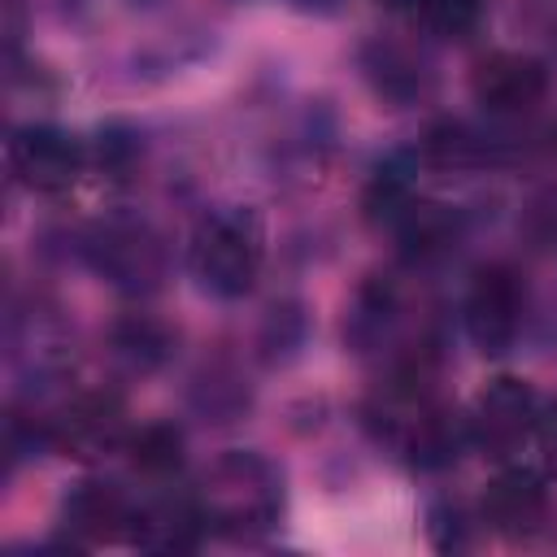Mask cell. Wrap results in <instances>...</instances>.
Masks as SVG:
<instances>
[{
    "label": "cell",
    "mask_w": 557,
    "mask_h": 557,
    "mask_svg": "<svg viewBox=\"0 0 557 557\" xmlns=\"http://www.w3.org/2000/svg\"><path fill=\"white\" fill-rule=\"evenodd\" d=\"M535 444H540L544 474H553V479H557V400L540 409V418H535Z\"/></svg>",
    "instance_id": "19"
},
{
    "label": "cell",
    "mask_w": 557,
    "mask_h": 557,
    "mask_svg": "<svg viewBox=\"0 0 557 557\" xmlns=\"http://www.w3.org/2000/svg\"><path fill=\"white\" fill-rule=\"evenodd\" d=\"M170 348H174V335L148 313H131L113 326V352L135 370H157L170 357Z\"/></svg>",
    "instance_id": "14"
},
{
    "label": "cell",
    "mask_w": 557,
    "mask_h": 557,
    "mask_svg": "<svg viewBox=\"0 0 557 557\" xmlns=\"http://www.w3.org/2000/svg\"><path fill=\"white\" fill-rule=\"evenodd\" d=\"M548 513V487L535 470L527 466H509L500 470L487 492H483V522L496 531V535H509V540H522L531 535Z\"/></svg>",
    "instance_id": "8"
},
{
    "label": "cell",
    "mask_w": 557,
    "mask_h": 557,
    "mask_svg": "<svg viewBox=\"0 0 557 557\" xmlns=\"http://www.w3.org/2000/svg\"><path fill=\"white\" fill-rule=\"evenodd\" d=\"M366 74L374 78V87L387 96V100H413L422 87H426V74L422 65L400 52L396 44H370L366 48Z\"/></svg>",
    "instance_id": "15"
},
{
    "label": "cell",
    "mask_w": 557,
    "mask_h": 557,
    "mask_svg": "<svg viewBox=\"0 0 557 557\" xmlns=\"http://www.w3.org/2000/svg\"><path fill=\"white\" fill-rule=\"evenodd\" d=\"M131 518H135V505L117 483H104V479H83L61 505V522L78 544L117 540L131 531Z\"/></svg>",
    "instance_id": "9"
},
{
    "label": "cell",
    "mask_w": 557,
    "mask_h": 557,
    "mask_svg": "<svg viewBox=\"0 0 557 557\" xmlns=\"http://www.w3.org/2000/svg\"><path fill=\"white\" fill-rule=\"evenodd\" d=\"M535 418H540L535 387L527 379L500 374L474 396L470 418H466V435L483 448V457H509L535 435Z\"/></svg>",
    "instance_id": "3"
},
{
    "label": "cell",
    "mask_w": 557,
    "mask_h": 557,
    "mask_svg": "<svg viewBox=\"0 0 557 557\" xmlns=\"http://www.w3.org/2000/svg\"><path fill=\"white\" fill-rule=\"evenodd\" d=\"M131 470L144 479H170L183 466V431L174 422H148L126 440Z\"/></svg>",
    "instance_id": "13"
},
{
    "label": "cell",
    "mask_w": 557,
    "mask_h": 557,
    "mask_svg": "<svg viewBox=\"0 0 557 557\" xmlns=\"http://www.w3.org/2000/svg\"><path fill=\"white\" fill-rule=\"evenodd\" d=\"M9 170L26 191L57 196L83 174V148L57 126H22L9 139Z\"/></svg>",
    "instance_id": "6"
},
{
    "label": "cell",
    "mask_w": 557,
    "mask_h": 557,
    "mask_svg": "<svg viewBox=\"0 0 557 557\" xmlns=\"http://www.w3.org/2000/svg\"><path fill=\"white\" fill-rule=\"evenodd\" d=\"M522 278L509 265H483L466 292V335L479 352L500 357L522 331Z\"/></svg>",
    "instance_id": "5"
},
{
    "label": "cell",
    "mask_w": 557,
    "mask_h": 557,
    "mask_svg": "<svg viewBox=\"0 0 557 557\" xmlns=\"http://www.w3.org/2000/svg\"><path fill=\"white\" fill-rule=\"evenodd\" d=\"M470 91L487 113L518 117L548 96V70L527 52H487L470 74Z\"/></svg>",
    "instance_id": "7"
},
{
    "label": "cell",
    "mask_w": 557,
    "mask_h": 557,
    "mask_svg": "<svg viewBox=\"0 0 557 557\" xmlns=\"http://www.w3.org/2000/svg\"><path fill=\"white\" fill-rule=\"evenodd\" d=\"M205 531H209V522H205L200 500L191 492V496H165V500L135 509L126 540L135 548H148V553H191Z\"/></svg>",
    "instance_id": "10"
},
{
    "label": "cell",
    "mask_w": 557,
    "mask_h": 557,
    "mask_svg": "<svg viewBox=\"0 0 557 557\" xmlns=\"http://www.w3.org/2000/svg\"><path fill=\"white\" fill-rule=\"evenodd\" d=\"M265 261V226L252 209H218L209 213L187 244V270L200 292L218 300H239L252 292Z\"/></svg>",
    "instance_id": "2"
},
{
    "label": "cell",
    "mask_w": 557,
    "mask_h": 557,
    "mask_svg": "<svg viewBox=\"0 0 557 557\" xmlns=\"http://www.w3.org/2000/svg\"><path fill=\"white\" fill-rule=\"evenodd\" d=\"M196 500L213 535L244 540V544L261 540L265 531L278 527V513H283L278 470L261 453L231 448L200 474Z\"/></svg>",
    "instance_id": "1"
},
{
    "label": "cell",
    "mask_w": 557,
    "mask_h": 557,
    "mask_svg": "<svg viewBox=\"0 0 557 557\" xmlns=\"http://www.w3.org/2000/svg\"><path fill=\"white\" fill-rule=\"evenodd\" d=\"M44 440L74 461H100V457L126 448V440H131L126 409L113 392H83V396L65 400L57 418H48Z\"/></svg>",
    "instance_id": "4"
},
{
    "label": "cell",
    "mask_w": 557,
    "mask_h": 557,
    "mask_svg": "<svg viewBox=\"0 0 557 557\" xmlns=\"http://www.w3.org/2000/svg\"><path fill=\"white\" fill-rule=\"evenodd\" d=\"M396 231H400V248H405L409 261H435L453 248L457 218H453L448 205H418L413 200V209L396 222Z\"/></svg>",
    "instance_id": "12"
},
{
    "label": "cell",
    "mask_w": 557,
    "mask_h": 557,
    "mask_svg": "<svg viewBox=\"0 0 557 557\" xmlns=\"http://www.w3.org/2000/svg\"><path fill=\"white\" fill-rule=\"evenodd\" d=\"M361 209L370 222H383V226H396L409 209H413V187H409V174L396 170V165H379L366 196H361Z\"/></svg>",
    "instance_id": "16"
},
{
    "label": "cell",
    "mask_w": 557,
    "mask_h": 557,
    "mask_svg": "<svg viewBox=\"0 0 557 557\" xmlns=\"http://www.w3.org/2000/svg\"><path fill=\"white\" fill-rule=\"evenodd\" d=\"M422 13L440 39H466L479 30L487 0H422Z\"/></svg>",
    "instance_id": "17"
},
{
    "label": "cell",
    "mask_w": 557,
    "mask_h": 557,
    "mask_svg": "<svg viewBox=\"0 0 557 557\" xmlns=\"http://www.w3.org/2000/svg\"><path fill=\"white\" fill-rule=\"evenodd\" d=\"M426 157H431L435 165H470V161H474V139H470L466 126L444 122V126H435V131L426 135Z\"/></svg>",
    "instance_id": "18"
},
{
    "label": "cell",
    "mask_w": 557,
    "mask_h": 557,
    "mask_svg": "<svg viewBox=\"0 0 557 557\" xmlns=\"http://www.w3.org/2000/svg\"><path fill=\"white\" fill-rule=\"evenodd\" d=\"M300 4H318L322 9V4H335V0H300Z\"/></svg>",
    "instance_id": "21"
},
{
    "label": "cell",
    "mask_w": 557,
    "mask_h": 557,
    "mask_svg": "<svg viewBox=\"0 0 557 557\" xmlns=\"http://www.w3.org/2000/svg\"><path fill=\"white\" fill-rule=\"evenodd\" d=\"M379 4H387V9H409V4H422V0H379Z\"/></svg>",
    "instance_id": "20"
},
{
    "label": "cell",
    "mask_w": 557,
    "mask_h": 557,
    "mask_svg": "<svg viewBox=\"0 0 557 557\" xmlns=\"http://www.w3.org/2000/svg\"><path fill=\"white\" fill-rule=\"evenodd\" d=\"M96 265L126 292L157 287L161 278V244L144 226H113L96 244Z\"/></svg>",
    "instance_id": "11"
}]
</instances>
